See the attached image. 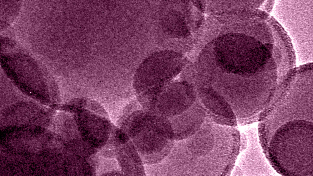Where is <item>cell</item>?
Returning <instances> with one entry per match:
<instances>
[{
	"mask_svg": "<svg viewBox=\"0 0 313 176\" xmlns=\"http://www.w3.org/2000/svg\"><path fill=\"white\" fill-rule=\"evenodd\" d=\"M207 120L181 144L184 175L225 176L233 164L234 149L231 139L220 125Z\"/></svg>",
	"mask_w": 313,
	"mask_h": 176,
	"instance_id": "obj_1",
	"label": "cell"
},
{
	"mask_svg": "<svg viewBox=\"0 0 313 176\" xmlns=\"http://www.w3.org/2000/svg\"><path fill=\"white\" fill-rule=\"evenodd\" d=\"M273 14L289 34L298 61H313V0L275 1Z\"/></svg>",
	"mask_w": 313,
	"mask_h": 176,
	"instance_id": "obj_2",
	"label": "cell"
},
{
	"mask_svg": "<svg viewBox=\"0 0 313 176\" xmlns=\"http://www.w3.org/2000/svg\"><path fill=\"white\" fill-rule=\"evenodd\" d=\"M96 169V174L99 175L114 174L121 170L116 158H104L98 156L97 159Z\"/></svg>",
	"mask_w": 313,
	"mask_h": 176,
	"instance_id": "obj_3",
	"label": "cell"
},
{
	"mask_svg": "<svg viewBox=\"0 0 313 176\" xmlns=\"http://www.w3.org/2000/svg\"><path fill=\"white\" fill-rule=\"evenodd\" d=\"M274 0L264 1L260 8L261 9L267 13H271L274 5Z\"/></svg>",
	"mask_w": 313,
	"mask_h": 176,
	"instance_id": "obj_4",
	"label": "cell"
},
{
	"mask_svg": "<svg viewBox=\"0 0 313 176\" xmlns=\"http://www.w3.org/2000/svg\"><path fill=\"white\" fill-rule=\"evenodd\" d=\"M247 138L246 135L243 133L240 134V152L243 151L246 148Z\"/></svg>",
	"mask_w": 313,
	"mask_h": 176,
	"instance_id": "obj_5",
	"label": "cell"
},
{
	"mask_svg": "<svg viewBox=\"0 0 313 176\" xmlns=\"http://www.w3.org/2000/svg\"><path fill=\"white\" fill-rule=\"evenodd\" d=\"M232 172V176H243L241 169L237 165L234 167Z\"/></svg>",
	"mask_w": 313,
	"mask_h": 176,
	"instance_id": "obj_6",
	"label": "cell"
}]
</instances>
